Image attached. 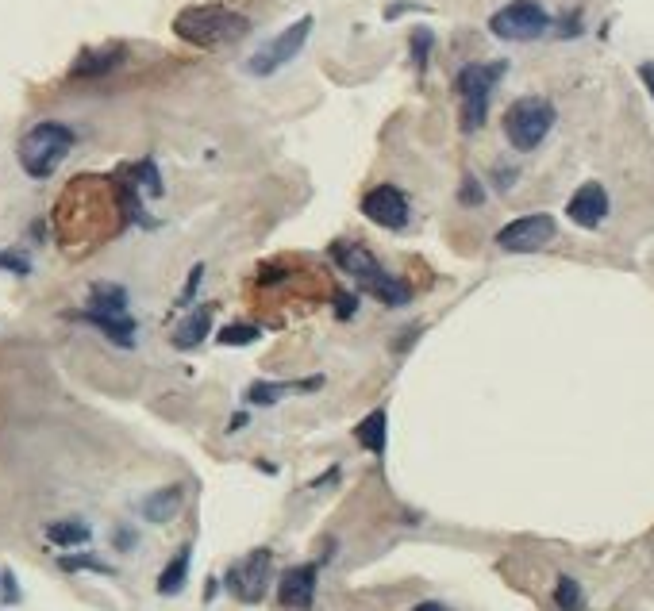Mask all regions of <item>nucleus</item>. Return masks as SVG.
Here are the masks:
<instances>
[{
	"mask_svg": "<svg viewBox=\"0 0 654 611\" xmlns=\"http://www.w3.org/2000/svg\"><path fill=\"white\" fill-rule=\"evenodd\" d=\"M320 385H324L320 373L308 377V381H254L251 389H247V400L251 404H277L285 392H316Z\"/></svg>",
	"mask_w": 654,
	"mask_h": 611,
	"instance_id": "nucleus-18",
	"label": "nucleus"
},
{
	"mask_svg": "<svg viewBox=\"0 0 654 611\" xmlns=\"http://www.w3.org/2000/svg\"><path fill=\"white\" fill-rule=\"evenodd\" d=\"M554 104L547 97H520L508 104V112H504V139H508V147L520 150V154H528L535 150L547 135H551L554 127Z\"/></svg>",
	"mask_w": 654,
	"mask_h": 611,
	"instance_id": "nucleus-5",
	"label": "nucleus"
},
{
	"mask_svg": "<svg viewBox=\"0 0 654 611\" xmlns=\"http://www.w3.org/2000/svg\"><path fill=\"white\" fill-rule=\"evenodd\" d=\"M89 312H101V316H127V293L120 285L97 281V285L89 289Z\"/></svg>",
	"mask_w": 654,
	"mask_h": 611,
	"instance_id": "nucleus-20",
	"label": "nucleus"
},
{
	"mask_svg": "<svg viewBox=\"0 0 654 611\" xmlns=\"http://www.w3.org/2000/svg\"><path fill=\"white\" fill-rule=\"evenodd\" d=\"M354 439H358L362 450H370L374 458H385V446H389V412L374 408L370 416L354 427Z\"/></svg>",
	"mask_w": 654,
	"mask_h": 611,
	"instance_id": "nucleus-17",
	"label": "nucleus"
},
{
	"mask_svg": "<svg viewBox=\"0 0 654 611\" xmlns=\"http://www.w3.org/2000/svg\"><path fill=\"white\" fill-rule=\"evenodd\" d=\"M331 258H335V266L343 269V273H351L354 281H358V289L366 296H374V300L389 304V308L412 304V285L401 281L397 273L381 269V262L362 243L339 239V243H331Z\"/></svg>",
	"mask_w": 654,
	"mask_h": 611,
	"instance_id": "nucleus-2",
	"label": "nucleus"
},
{
	"mask_svg": "<svg viewBox=\"0 0 654 611\" xmlns=\"http://www.w3.org/2000/svg\"><path fill=\"white\" fill-rule=\"evenodd\" d=\"M270 577H274V554L266 546H258L243 562H235L227 569V588H231L235 600L258 604L266 596V588H270Z\"/></svg>",
	"mask_w": 654,
	"mask_h": 611,
	"instance_id": "nucleus-8",
	"label": "nucleus"
},
{
	"mask_svg": "<svg viewBox=\"0 0 654 611\" xmlns=\"http://www.w3.org/2000/svg\"><path fill=\"white\" fill-rule=\"evenodd\" d=\"M458 200L466 204V208H478L481 200H485V189H481V181L474 177V173H466L462 177V189H458Z\"/></svg>",
	"mask_w": 654,
	"mask_h": 611,
	"instance_id": "nucleus-26",
	"label": "nucleus"
},
{
	"mask_svg": "<svg viewBox=\"0 0 654 611\" xmlns=\"http://www.w3.org/2000/svg\"><path fill=\"white\" fill-rule=\"evenodd\" d=\"M0 604H20V585H16V573L0 565Z\"/></svg>",
	"mask_w": 654,
	"mask_h": 611,
	"instance_id": "nucleus-27",
	"label": "nucleus"
},
{
	"mask_svg": "<svg viewBox=\"0 0 654 611\" xmlns=\"http://www.w3.org/2000/svg\"><path fill=\"white\" fill-rule=\"evenodd\" d=\"M174 35L197 50H224L251 35V20L224 4H193L174 16Z\"/></svg>",
	"mask_w": 654,
	"mask_h": 611,
	"instance_id": "nucleus-1",
	"label": "nucleus"
},
{
	"mask_svg": "<svg viewBox=\"0 0 654 611\" xmlns=\"http://www.w3.org/2000/svg\"><path fill=\"white\" fill-rule=\"evenodd\" d=\"M362 216L385 227V231H404L408 220H412V208H408V196L397 185H374L370 193L362 196Z\"/></svg>",
	"mask_w": 654,
	"mask_h": 611,
	"instance_id": "nucleus-10",
	"label": "nucleus"
},
{
	"mask_svg": "<svg viewBox=\"0 0 654 611\" xmlns=\"http://www.w3.org/2000/svg\"><path fill=\"white\" fill-rule=\"evenodd\" d=\"M70 319H77V323H89V327H97L108 343L124 346V350H131L135 346V319L131 316H101V312H74Z\"/></svg>",
	"mask_w": 654,
	"mask_h": 611,
	"instance_id": "nucleus-13",
	"label": "nucleus"
},
{
	"mask_svg": "<svg viewBox=\"0 0 654 611\" xmlns=\"http://www.w3.org/2000/svg\"><path fill=\"white\" fill-rule=\"evenodd\" d=\"M216 592H220V581H212V577H208V585H204V600H212Z\"/></svg>",
	"mask_w": 654,
	"mask_h": 611,
	"instance_id": "nucleus-34",
	"label": "nucleus"
},
{
	"mask_svg": "<svg viewBox=\"0 0 654 611\" xmlns=\"http://www.w3.org/2000/svg\"><path fill=\"white\" fill-rule=\"evenodd\" d=\"M208 331H212V304H201V308H193L189 316L181 319V327L170 335V343L177 350H197L208 339Z\"/></svg>",
	"mask_w": 654,
	"mask_h": 611,
	"instance_id": "nucleus-16",
	"label": "nucleus"
},
{
	"mask_svg": "<svg viewBox=\"0 0 654 611\" xmlns=\"http://www.w3.org/2000/svg\"><path fill=\"white\" fill-rule=\"evenodd\" d=\"M112 546H116V550H135V531H127V527H116V535H112Z\"/></svg>",
	"mask_w": 654,
	"mask_h": 611,
	"instance_id": "nucleus-31",
	"label": "nucleus"
},
{
	"mask_svg": "<svg viewBox=\"0 0 654 611\" xmlns=\"http://www.w3.org/2000/svg\"><path fill=\"white\" fill-rule=\"evenodd\" d=\"M74 127L58 120H43L35 127H27L20 147H16V158H20V170L31 177V181H47L74 150Z\"/></svg>",
	"mask_w": 654,
	"mask_h": 611,
	"instance_id": "nucleus-3",
	"label": "nucleus"
},
{
	"mask_svg": "<svg viewBox=\"0 0 654 611\" xmlns=\"http://www.w3.org/2000/svg\"><path fill=\"white\" fill-rule=\"evenodd\" d=\"M547 27H551V16L539 0H508L489 16V31L504 43H531L547 35Z\"/></svg>",
	"mask_w": 654,
	"mask_h": 611,
	"instance_id": "nucleus-6",
	"label": "nucleus"
},
{
	"mask_svg": "<svg viewBox=\"0 0 654 611\" xmlns=\"http://www.w3.org/2000/svg\"><path fill=\"white\" fill-rule=\"evenodd\" d=\"M558 235V223L547 212H531V216H520V220L504 223L497 231V246L508 250V254H535L551 243Z\"/></svg>",
	"mask_w": 654,
	"mask_h": 611,
	"instance_id": "nucleus-9",
	"label": "nucleus"
},
{
	"mask_svg": "<svg viewBox=\"0 0 654 611\" xmlns=\"http://www.w3.org/2000/svg\"><path fill=\"white\" fill-rule=\"evenodd\" d=\"M93 538V527L81 523V519H58V523H47V542L62 546V550H74V546H85Z\"/></svg>",
	"mask_w": 654,
	"mask_h": 611,
	"instance_id": "nucleus-21",
	"label": "nucleus"
},
{
	"mask_svg": "<svg viewBox=\"0 0 654 611\" xmlns=\"http://www.w3.org/2000/svg\"><path fill=\"white\" fill-rule=\"evenodd\" d=\"M316 581H320V565H289L277 581V604L293 611H308L316 604Z\"/></svg>",
	"mask_w": 654,
	"mask_h": 611,
	"instance_id": "nucleus-11",
	"label": "nucleus"
},
{
	"mask_svg": "<svg viewBox=\"0 0 654 611\" xmlns=\"http://www.w3.org/2000/svg\"><path fill=\"white\" fill-rule=\"evenodd\" d=\"M408 43H412V66H416V70L424 74V70H428L431 47H435V35H431V27H416Z\"/></svg>",
	"mask_w": 654,
	"mask_h": 611,
	"instance_id": "nucleus-24",
	"label": "nucleus"
},
{
	"mask_svg": "<svg viewBox=\"0 0 654 611\" xmlns=\"http://www.w3.org/2000/svg\"><path fill=\"white\" fill-rule=\"evenodd\" d=\"M181 504H185V489L181 485H166V489L151 492L143 504H139V515L147 523H170L181 515Z\"/></svg>",
	"mask_w": 654,
	"mask_h": 611,
	"instance_id": "nucleus-15",
	"label": "nucleus"
},
{
	"mask_svg": "<svg viewBox=\"0 0 654 611\" xmlns=\"http://www.w3.org/2000/svg\"><path fill=\"white\" fill-rule=\"evenodd\" d=\"M258 327L254 323H227V327H220V335H216V343L220 346H251L258 343Z\"/></svg>",
	"mask_w": 654,
	"mask_h": 611,
	"instance_id": "nucleus-23",
	"label": "nucleus"
},
{
	"mask_svg": "<svg viewBox=\"0 0 654 611\" xmlns=\"http://www.w3.org/2000/svg\"><path fill=\"white\" fill-rule=\"evenodd\" d=\"M504 62H470L462 66L458 77H454V93L462 100V131H478L485 116H489V100H493V89L504 77Z\"/></svg>",
	"mask_w": 654,
	"mask_h": 611,
	"instance_id": "nucleus-4",
	"label": "nucleus"
},
{
	"mask_svg": "<svg viewBox=\"0 0 654 611\" xmlns=\"http://www.w3.org/2000/svg\"><path fill=\"white\" fill-rule=\"evenodd\" d=\"M312 24H316L312 16H301V20H293V24L285 27L281 35H274L270 43H262V47L247 58V74H251V77H274L281 66H289V62H293V58L304 50V43H308Z\"/></svg>",
	"mask_w": 654,
	"mask_h": 611,
	"instance_id": "nucleus-7",
	"label": "nucleus"
},
{
	"mask_svg": "<svg viewBox=\"0 0 654 611\" xmlns=\"http://www.w3.org/2000/svg\"><path fill=\"white\" fill-rule=\"evenodd\" d=\"M189 562H193V550L189 546H181L174 558L166 562V569L158 573V592L162 596H177L185 588V581H189Z\"/></svg>",
	"mask_w": 654,
	"mask_h": 611,
	"instance_id": "nucleus-19",
	"label": "nucleus"
},
{
	"mask_svg": "<svg viewBox=\"0 0 654 611\" xmlns=\"http://www.w3.org/2000/svg\"><path fill=\"white\" fill-rule=\"evenodd\" d=\"M201 277H204V266H193L189 281H185V289H181V304H189V300L197 296V285H201Z\"/></svg>",
	"mask_w": 654,
	"mask_h": 611,
	"instance_id": "nucleus-30",
	"label": "nucleus"
},
{
	"mask_svg": "<svg viewBox=\"0 0 654 611\" xmlns=\"http://www.w3.org/2000/svg\"><path fill=\"white\" fill-rule=\"evenodd\" d=\"M566 216L578 223V227H585V231H597L608 220V193H604L601 181H585L578 193L570 196Z\"/></svg>",
	"mask_w": 654,
	"mask_h": 611,
	"instance_id": "nucleus-12",
	"label": "nucleus"
},
{
	"mask_svg": "<svg viewBox=\"0 0 654 611\" xmlns=\"http://www.w3.org/2000/svg\"><path fill=\"white\" fill-rule=\"evenodd\" d=\"M120 62H124V47L81 50V58H77L74 66H70V77H77V81H93V77L112 74Z\"/></svg>",
	"mask_w": 654,
	"mask_h": 611,
	"instance_id": "nucleus-14",
	"label": "nucleus"
},
{
	"mask_svg": "<svg viewBox=\"0 0 654 611\" xmlns=\"http://www.w3.org/2000/svg\"><path fill=\"white\" fill-rule=\"evenodd\" d=\"M354 308H358V300H354V293H347V289H335V316L339 319H351Z\"/></svg>",
	"mask_w": 654,
	"mask_h": 611,
	"instance_id": "nucleus-29",
	"label": "nucleus"
},
{
	"mask_svg": "<svg viewBox=\"0 0 654 611\" xmlns=\"http://www.w3.org/2000/svg\"><path fill=\"white\" fill-rule=\"evenodd\" d=\"M554 604L562 611H581L585 608V592L574 577H558V585H554Z\"/></svg>",
	"mask_w": 654,
	"mask_h": 611,
	"instance_id": "nucleus-22",
	"label": "nucleus"
},
{
	"mask_svg": "<svg viewBox=\"0 0 654 611\" xmlns=\"http://www.w3.org/2000/svg\"><path fill=\"white\" fill-rule=\"evenodd\" d=\"M412 611H451L447 604H439V600H428V604H416Z\"/></svg>",
	"mask_w": 654,
	"mask_h": 611,
	"instance_id": "nucleus-33",
	"label": "nucleus"
},
{
	"mask_svg": "<svg viewBox=\"0 0 654 611\" xmlns=\"http://www.w3.org/2000/svg\"><path fill=\"white\" fill-rule=\"evenodd\" d=\"M58 565H62L66 573H85V569H89V573H112V569L104 562H97L93 554H70V558H58Z\"/></svg>",
	"mask_w": 654,
	"mask_h": 611,
	"instance_id": "nucleus-25",
	"label": "nucleus"
},
{
	"mask_svg": "<svg viewBox=\"0 0 654 611\" xmlns=\"http://www.w3.org/2000/svg\"><path fill=\"white\" fill-rule=\"evenodd\" d=\"M0 269H8V273H16V277H27V273H31V262H27L24 254H16V250H0Z\"/></svg>",
	"mask_w": 654,
	"mask_h": 611,
	"instance_id": "nucleus-28",
	"label": "nucleus"
},
{
	"mask_svg": "<svg viewBox=\"0 0 654 611\" xmlns=\"http://www.w3.org/2000/svg\"><path fill=\"white\" fill-rule=\"evenodd\" d=\"M639 81L647 85V93L654 97V62H643V66H639Z\"/></svg>",
	"mask_w": 654,
	"mask_h": 611,
	"instance_id": "nucleus-32",
	"label": "nucleus"
}]
</instances>
